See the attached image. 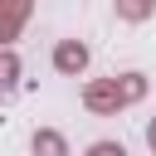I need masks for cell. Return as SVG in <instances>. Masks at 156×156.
<instances>
[{
    "mask_svg": "<svg viewBox=\"0 0 156 156\" xmlns=\"http://www.w3.org/2000/svg\"><path fill=\"white\" fill-rule=\"evenodd\" d=\"M146 73H112V78H88L83 83V107L93 117H117L122 107H136L146 98Z\"/></svg>",
    "mask_w": 156,
    "mask_h": 156,
    "instance_id": "cell-1",
    "label": "cell"
},
{
    "mask_svg": "<svg viewBox=\"0 0 156 156\" xmlns=\"http://www.w3.org/2000/svg\"><path fill=\"white\" fill-rule=\"evenodd\" d=\"M88 63H93V49H88L83 39H58V44H54V68H58L63 78L88 73Z\"/></svg>",
    "mask_w": 156,
    "mask_h": 156,
    "instance_id": "cell-2",
    "label": "cell"
},
{
    "mask_svg": "<svg viewBox=\"0 0 156 156\" xmlns=\"http://www.w3.org/2000/svg\"><path fill=\"white\" fill-rule=\"evenodd\" d=\"M29 10H34V0H0V49H10L20 39V29L29 24Z\"/></svg>",
    "mask_w": 156,
    "mask_h": 156,
    "instance_id": "cell-3",
    "label": "cell"
},
{
    "mask_svg": "<svg viewBox=\"0 0 156 156\" xmlns=\"http://www.w3.org/2000/svg\"><path fill=\"white\" fill-rule=\"evenodd\" d=\"M29 151H34V156H68V136L54 132V127H39V132L29 136Z\"/></svg>",
    "mask_w": 156,
    "mask_h": 156,
    "instance_id": "cell-4",
    "label": "cell"
},
{
    "mask_svg": "<svg viewBox=\"0 0 156 156\" xmlns=\"http://www.w3.org/2000/svg\"><path fill=\"white\" fill-rule=\"evenodd\" d=\"M112 10H117L122 24H146L156 15V0H112Z\"/></svg>",
    "mask_w": 156,
    "mask_h": 156,
    "instance_id": "cell-5",
    "label": "cell"
},
{
    "mask_svg": "<svg viewBox=\"0 0 156 156\" xmlns=\"http://www.w3.org/2000/svg\"><path fill=\"white\" fill-rule=\"evenodd\" d=\"M20 73H24L20 68V54L15 49H0V93H15L20 88Z\"/></svg>",
    "mask_w": 156,
    "mask_h": 156,
    "instance_id": "cell-6",
    "label": "cell"
},
{
    "mask_svg": "<svg viewBox=\"0 0 156 156\" xmlns=\"http://www.w3.org/2000/svg\"><path fill=\"white\" fill-rule=\"evenodd\" d=\"M88 156H127V146H122V141H93Z\"/></svg>",
    "mask_w": 156,
    "mask_h": 156,
    "instance_id": "cell-7",
    "label": "cell"
},
{
    "mask_svg": "<svg viewBox=\"0 0 156 156\" xmlns=\"http://www.w3.org/2000/svg\"><path fill=\"white\" fill-rule=\"evenodd\" d=\"M146 146H151V156H156V117L146 122Z\"/></svg>",
    "mask_w": 156,
    "mask_h": 156,
    "instance_id": "cell-8",
    "label": "cell"
}]
</instances>
